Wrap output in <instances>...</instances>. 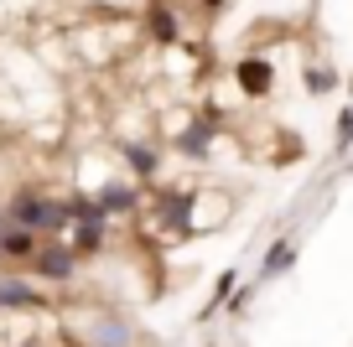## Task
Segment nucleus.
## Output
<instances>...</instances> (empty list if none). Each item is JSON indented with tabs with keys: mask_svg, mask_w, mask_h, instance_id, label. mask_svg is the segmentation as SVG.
Returning <instances> with one entry per match:
<instances>
[{
	"mask_svg": "<svg viewBox=\"0 0 353 347\" xmlns=\"http://www.w3.org/2000/svg\"><path fill=\"white\" fill-rule=\"evenodd\" d=\"M332 83H338V73H332V67H312V73H307V88H312V94H327Z\"/></svg>",
	"mask_w": 353,
	"mask_h": 347,
	"instance_id": "4468645a",
	"label": "nucleus"
},
{
	"mask_svg": "<svg viewBox=\"0 0 353 347\" xmlns=\"http://www.w3.org/2000/svg\"><path fill=\"white\" fill-rule=\"evenodd\" d=\"M145 32H151V42H156V47H176L182 26H176L172 6H151V11H145Z\"/></svg>",
	"mask_w": 353,
	"mask_h": 347,
	"instance_id": "423d86ee",
	"label": "nucleus"
},
{
	"mask_svg": "<svg viewBox=\"0 0 353 347\" xmlns=\"http://www.w3.org/2000/svg\"><path fill=\"white\" fill-rule=\"evenodd\" d=\"M0 213H6V223H21V228H37V233H42L47 228V218H52V197H42V192H16L11 202L0 207Z\"/></svg>",
	"mask_w": 353,
	"mask_h": 347,
	"instance_id": "f257e3e1",
	"label": "nucleus"
},
{
	"mask_svg": "<svg viewBox=\"0 0 353 347\" xmlns=\"http://www.w3.org/2000/svg\"><path fill=\"white\" fill-rule=\"evenodd\" d=\"M198 6H203V11H219V6H223V0H198Z\"/></svg>",
	"mask_w": 353,
	"mask_h": 347,
	"instance_id": "dca6fc26",
	"label": "nucleus"
},
{
	"mask_svg": "<svg viewBox=\"0 0 353 347\" xmlns=\"http://www.w3.org/2000/svg\"><path fill=\"white\" fill-rule=\"evenodd\" d=\"M68 228H73V239H68L73 254H99L104 249V218H78V223H68Z\"/></svg>",
	"mask_w": 353,
	"mask_h": 347,
	"instance_id": "39448f33",
	"label": "nucleus"
},
{
	"mask_svg": "<svg viewBox=\"0 0 353 347\" xmlns=\"http://www.w3.org/2000/svg\"><path fill=\"white\" fill-rule=\"evenodd\" d=\"M291 264H296V244H270V254H265V264H260V280H276V275H286Z\"/></svg>",
	"mask_w": 353,
	"mask_h": 347,
	"instance_id": "9d476101",
	"label": "nucleus"
},
{
	"mask_svg": "<svg viewBox=\"0 0 353 347\" xmlns=\"http://www.w3.org/2000/svg\"><path fill=\"white\" fill-rule=\"evenodd\" d=\"M125 161L135 166V176H141V182H151V176H156V151H151V145L130 140V145H125Z\"/></svg>",
	"mask_w": 353,
	"mask_h": 347,
	"instance_id": "f8f14e48",
	"label": "nucleus"
},
{
	"mask_svg": "<svg viewBox=\"0 0 353 347\" xmlns=\"http://www.w3.org/2000/svg\"><path fill=\"white\" fill-rule=\"evenodd\" d=\"M94 202H99L104 213H135V207H141V187L110 182V187H99V197H94Z\"/></svg>",
	"mask_w": 353,
	"mask_h": 347,
	"instance_id": "0eeeda50",
	"label": "nucleus"
},
{
	"mask_svg": "<svg viewBox=\"0 0 353 347\" xmlns=\"http://www.w3.org/2000/svg\"><path fill=\"white\" fill-rule=\"evenodd\" d=\"M234 78H239V88L250 98H265L276 88V67L265 63V57H239V63H234Z\"/></svg>",
	"mask_w": 353,
	"mask_h": 347,
	"instance_id": "7ed1b4c3",
	"label": "nucleus"
},
{
	"mask_svg": "<svg viewBox=\"0 0 353 347\" xmlns=\"http://www.w3.org/2000/svg\"><path fill=\"white\" fill-rule=\"evenodd\" d=\"M176 145L188 156H208V145H213V120H198V125H188V130L176 135Z\"/></svg>",
	"mask_w": 353,
	"mask_h": 347,
	"instance_id": "9b49d317",
	"label": "nucleus"
},
{
	"mask_svg": "<svg viewBox=\"0 0 353 347\" xmlns=\"http://www.w3.org/2000/svg\"><path fill=\"white\" fill-rule=\"evenodd\" d=\"M229 291H234V270H223V275H219V285H213V301L203 306V316H213V311H219V306H223V295H229Z\"/></svg>",
	"mask_w": 353,
	"mask_h": 347,
	"instance_id": "ddd939ff",
	"label": "nucleus"
},
{
	"mask_svg": "<svg viewBox=\"0 0 353 347\" xmlns=\"http://www.w3.org/2000/svg\"><path fill=\"white\" fill-rule=\"evenodd\" d=\"M26 264H32V275H42V280H57V285H63V280H73L78 254L68 249V244H37V254H32Z\"/></svg>",
	"mask_w": 353,
	"mask_h": 347,
	"instance_id": "f03ea898",
	"label": "nucleus"
},
{
	"mask_svg": "<svg viewBox=\"0 0 353 347\" xmlns=\"http://www.w3.org/2000/svg\"><path fill=\"white\" fill-rule=\"evenodd\" d=\"M37 228H21V223H0V260H16V264H26L37 254Z\"/></svg>",
	"mask_w": 353,
	"mask_h": 347,
	"instance_id": "20e7f679",
	"label": "nucleus"
},
{
	"mask_svg": "<svg viewBox=\"0 0 353 347\" xmlns=\"http://www.w3.org/2000/svg\"><path fill=\"white\" fill-rule=\"evenodd\" d=\"M88 347H130V322H120V316H104V322H94V332H88Z\"/></svg>",
	"mask_w": 353,
	"mask_h": 347,
	"instance_id": "6e6552de",
	"label": "nucleus"
},
{
	"mask_svg": "<svg viewBox=\"0 0 353 347\" xmlns=\"http://www.w3.org/2000/svg\"><path fill=\"white\" fill-rule=\"evenodd\" d=\"M0 223H6V213H0Z\"/></svg>",
	"mask_w": 353,
	"mask_h": 347,
	"instance_id": "a211bd4d",
	"label": "nucleus"
},
{
	"mask_svg": "<svg viewBox=\"0 0 353 347\" xmlns=\"http://www.w3.org/2000/svg\"><path fill=\"white\" fill-rule=\"evenodd\" d=\"M353 145V109H343L338 114V151H348Z\"/></svg>",
	"mask_w": 353,
	"mask_h": 347,
	"instance_id": "2eb2a0df",
	"label": "nucleus"
},
{
	"mask_svg": "<svg viewBox=\"0 0 353 347\" xmlns=\"http://www.w3.org/2000/svg\"><path fill=\"white\" fill-rule=\"evenodd\" d=\"M21 347H47V342H37V337H32V342H21Z\"/></svg>",
	"mask_w": 353,
	"mask_h": 347,
	"instance_id": "f3484780",
	"label": "nucleus"
},
{
	"mask_svg": "<svg viewBox=\"0 0 353 347\" xmlns=\"http://www.w3.org/2000/svg\"><path fill=\"white\" fill-rule=\"evenodd\" d=\"M0 306H6V311H32V306H42V295L26 280H0Z\"/></svg>",
	"mask_w": 353,
	"mask_h": 347,
	"instance_id": "1a4fd4ad",
	"label": "nucleus"
}]
</instances>
